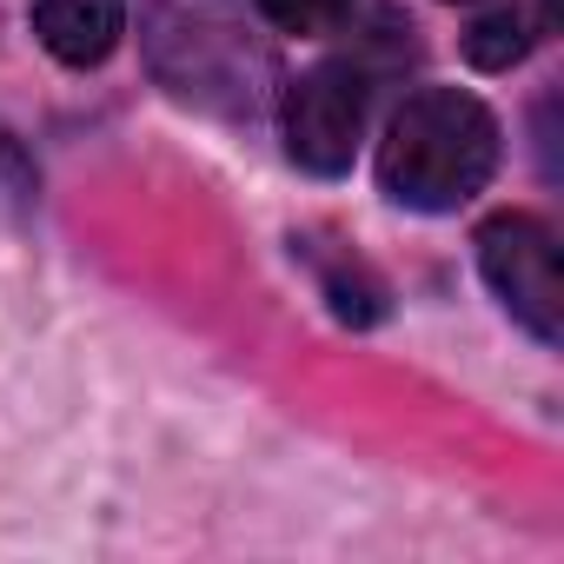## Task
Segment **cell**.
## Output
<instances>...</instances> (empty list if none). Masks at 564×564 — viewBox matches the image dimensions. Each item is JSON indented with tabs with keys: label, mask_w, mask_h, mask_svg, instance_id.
Listing matches in <instances>:
<instances>
[{
	"label": "cell",
	"mask_w": 564,
	"mask_h": 564,
	"mask_svg": "<svg viewBox=\"0 0 564 564\" xmlns=\"http://www.w3.org/2000/svg\"><path fill=\"white\" fill-rule=\"evenodd\" d=\"M465 47H471V61H478V67H511V61L524 54V28H518L511 14H498V21H478Z\"/></svg>",
	"instance_id": "obj_7"
},
{
	"label": "cell",
	"mask_w": 564,
	"mask_h": 564,
	"mask_svg": "<svg viewBox=\"0 0 564 564\" xmlns=\"http://www.w3.org/2000/svg\"><path fill=\"white\" fill-rule=\"evenodd\" d=\"M346 8H352V0H259V14L279 34H326V28H339Z\"/></svg>",
	"instance_id": "obj_5"
},
{
	"label": "cell",
	"mask_w": 564,
	"mask_h": 564,
	"mask_svg": "<svg viewBox=\"0 0 564 564\" xmlns=\"http://www.w3.org/2000/svg\"><path fill=\"white\" fill-rule=\"evenodd\" d=\"M34 34L61 67H100L127 34V8L120 0H34Z\"/></svg>",
	"instance_id": "obj_4"
},
{
	"label": "cell",
	"mask_w": 564,
	"mask_h": 564,
	"mask_svg": "<svg viewBox=\"0 0 564 564\" xmlns=\"http://www.w3.org/2000/svg\"><path fill=\"white\" fill-rule=\"evenodd\" d=\"M498 173V120L458 87H419L379 147V180L412 213H458Z\"/></svg>",
	"instance_id": "obj_1"
},
{
	"label": "cell",
	"mask_w": 564,
	"mask_h": 564,
	"mask_svg": "<svg viewBox=\"0 0 564 564\" xmlns=\"http://www.w3.org/2000/svg\"><path fill=\"white\" fill-rule=\"evenodd\" d=\"M286 153L319 173V180H339L359 153V133H366V80L352 67H313L286 87Z\"/></svg>",
	"instance_id": "obj_3"
},
{
	"label": "cell",
	"mask_w": 564,
	"mask_h": 564,
	"mask_svg": "<svg viewBox=\"0 0 564 564\" xmlns=\"http://www.w3.org/2000/svg\"><path fill=\"white\" fill-rule=\"evenodd\" d=\"M478 265L491 279V293L511 306V319L531 339L557 346V333H564V279H557V239H551V226L531 219V213L485 219L478 226Z\"/></svg>",
	"instance_id": "obj_2"
},
{
	"label": "cell",
	"mask_w": 564,
	"mask_h": 564,
	"mask_svg": "<svg viewBox=\"0 0 564 564\" xmlns=\"http://www.w3.org/2000/svg\"><path fill=\"white\" fill-rule=\"evenodd\" d=\"M34 206V160L21 153V140L0 127V213L8 219H21Z\"/></svg>",
	"instance_id": "obj_6"
}]
</instances>
